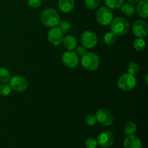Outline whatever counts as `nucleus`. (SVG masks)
<instances>
[{
	"mask_svg": "<svg viewBox=\"0 0 148 148\" xmlns=\"http://www.w3.org/2000/svg\"><path fill=\"white\" fill-rule=\"evenodd\" d=\"M111 30L116 36H124L130 30V23L124 17H115L111 22Z\"/></svg>",
	"mask_w": 148,
	"mask_h": 148,
	"instance_id": "obj_1",
	"label": "nucleus"
},
{
	"mask_svg": "<svg viewBox=\"0 0 148 148\" xmlns=\"http://www.w3.org/2000/svg\"><path fill=\"white\" fill-rule=\"evenodd\" d=\"M42 23L46 27H56L60 22V18L57 12L53 9L48 8L43 10L40 15Z\"/></svg>",
	"mask_w": 148,
	"mask_h": 148,
	"instance_id": "obj_2",
	"label": "nucleus"
},
{
	"mask_svg": "<svg viewBox=\"0 0 148 148\" xmlns=\"http://www.w3.org/2000/svg\"><path fill=\"white\" fill-rule=\"evenodd\" d=\"M99 62L100 59L98 55L92 52H88L82 56V65L87 70H96L99 66Z\"/></svg>",
	"mask_w": 148,
	"mask_h": 148,
	"instance_id": "obj_3",
	"label": "nucleus"
},
{
	"mask_svg": "<svg viewBox=\"0 0 148 148\" xmlns=\"http://www.w3.org/2000/svg\"><path fill=\"white\" fill-rule=\"evenodd\" d=\"M137 85V79L134 75L130 74H124L121 75L118 80V87L124 91H130L134 88Z\"/></svg>",
	"mask_w": 148,
	"mask_h": 148,
	"instance_id": "obj_4",
	"label": "nucleus"
},
{
	"mask_svg": "<svg viewBox=\"0 0 148 148\" xmlns=\"http://www.w3.org/2000/svg\"><path fill=\"white\" fill-rule=\"evenodd\" d=\"M114 19V15L109 8L102 7L97 11L96 20L102 25H107L110 24Z\"/></svg>",
	"mask_w": 148,
	"mask_h": 148,
	"instance_id": "obj_5",
	"label": "nucleus"
},
{
	"mask_svg": "<svg viewBox=\"0 0 148 148\" xmlns=\"http://www.w3.org/2000/svg\"><path fill=\"white\" fill-rule=\"evenodd\" d=\"M10 85L11 88L17 92H24L28 87L26 79L20 75H16L10 79Z\"/></svg>",
	"mask_w": 148,
	"mask_h": 148,
	"instance_id": "obj_6",
	"label": "nucleus"
},
{
	"mask_svg": "<svg viewBox=\"0 0 148 148\" xmlns=\"http://www.w3.org/2000/svg\"><path fill=\"white\" fill-rule=\"evenodd\" d=\"M81 42L85 48L91 49V48L95 47L98 42L96 34L90 30L83 32L81 36Z\"/></svg>",
	"mask_w": 148,
	"mask_h": 148,
	"instance_id": "obj_7",
	"label": "nucleus"
},
{
	"mask_svg": "<svg viewBox=\"0 0 148 148\" xmlns=\"http://www.w3.org/2000/svg\"><path fill=\"white\" fill-rule=\"evenodd\" d=\"M96 120L103 126H111L114 122V117L112 114L106 109H100L97 111Z\"/></svg>",
	"mask_w": 148,
	"mask_h": 148,
	"instance_id": "obj_8",
	"label": "nucleus"
},
{
	"mask_svg": "<svg viewBox=\"0 0 148 148\" xmlns=\"http://www.w3.org/2000/svg\"><path fill=\"white\" fill-rule=\"evenodd\" d=\"M114 142V136L109 131L103 132L98 135L97 143L101 147L107 148L111 147Z\"/></svg>",
	"mask_w": 148,
	"mask_h": 148,
	"instance_id": "obj_9",
	"label": "nucleus"
},
{
	"mask_svg": "<svg viewBox=\"0 0 148 148\" xmlns=\"http://www.w3.org/2000/svg\"><path fill=\"white\" fill-rule=\"evenodd\" d=\"M132 31L134 36L138 38H143L147 36L148 26L147 23L142 20H137L132 25Z\"/></svg>",
	"mask_w": 148,
	"mask_h": 148,
	"instance_id": "obj_10",
	"label": "nucleus"
},
{
	"mask_svg": "<svg viewBox=\"0 0 148 148\" xmlns=\"http://www.w3.org/2000/svg\"><path fill=\"white\" fill-rule=\"evenodd\" d=\"M64 38L63 33L59 27H52L48 33V39L51 43L54 46H58L62 42Z\"/></svg>",
	"mask_w": 148,
	"mask_h": 148,
	"instance_id": "obj_11",
	"label": "nucleus"
},
{
	"mask_svg": "<svg viewBox=\"0 0 148 148\" xmlns=\"http://www.w3.org/2000/svg\"><path fill=\"white\" fill-rule=\"evenodd\" d=\"M62 62L69 68H75L79 63L77 55L73 51H66L62 55Z\"/></svg>",
	"mask_w": 148,
	"mask_h": 148,
	"instance_id": "obj_12",
	"label": "nucleus"
},
{
	"mask_svg": "<svg viewBox=\"0 0 148 148\" xmlns=\"http://www.w3.org/2000/svg\"><path fill=\"white\" fill-rule=\"evenodd\" d=\"M124 148H142L140 139L134 135H128L124 142Z\"/></svg>",
	"mask_w": 148,
	"mask_h": 148,
	"instance_id": "obj_13",
	"label": "nucleus"
},
{
	"mask_svg": "<svg viewBox=\"0 0 148 148\" xmlns=\"http://www.w3.org/2000/svg\"><path fill=\"white\" fill-rule=\"evenodd\" d=\"M58 4L61 11L67 13L75 8V3L74 0H59Z\"/></svg>",
	"mask_w": 148,
	"mask_h": 148,
	"instance_id": "obj_14",
	"label": "nucleus"
},
{
	"mask_svg": "<svg viewBox=\"0 0 148 148\" xmlns=\"http://www.w3.org/2000/svg\"><path fill=\"white\" fill-rule=\"evenodd\" d=\"M148 0H142L137 7V14L143 18H147L148 14Z\"/></svg>",
	"mask_w": 148,
	"mask_h": 148,
	"instance_id": "obj_15",
	"label": "nucleus"
},
{
	"mask_svg": "<svg viewBox=\"0 0 148 148\" xmlns=\"http://www.w3.org/2000/svg\"><path fill=\"white\" fill-rule=\"evenodd\" d=\"M63 43L64 46L65 48L68 49V50H73L75 47L77 46V39L75 38V37H74L73 36H71V35H68L66 36L64 38H63Z\"/></svg>",
	"mask_w": 148,
	"mask_h": 148,
	"instance_id": "obj_16",
	"label": "nucleus"
},
{
	"mask_svg": "<svg viewBox=\"0 0 148 148\" xmlns=\"http://www.w3.org/2000/svg\"><path fill=\"white\" fill-rule=\"evenodd\" d=\"M121 12L124 14H125L126 16H128V17H131L133 16L135 13L136 9L134 7L133 4H132L131 3H125V4H123L121 6Z\"/></svg>",
	"mask_w": 148,
	"mask_h": 148,
	"instance_id": "obj_17",
	"label": "nucleus"
},
{
	"mask_svg": "<svg viewBox=\"0 0 148 148\" xmlns=\"http://www.w3.org/2000/svg\"><path fill=\"white\" fill-rule=\"evenodd\" d=\"M105 4L110 9H118L124 4V0H104Z\"/></svg>",
	"mask_w": 148,
	"mask_h": 148,
	"instance_id": "obj_18",
	"label": "nucleus"
},
{
	"mask_svg": "<svg viewBox=\"0 0 148 148\" xmlns=\"http://www.w3.org/2000/svg\"><path fill=\"white\" fill-rule=\"evenodd\" d=\"M137 131V125L134 122L127 123L124 128V132L127 135H133Z\"/></svg>",
	"mask_w": 148,
	"mask_h": 148,
	"instance_id": "obj_19",
	"label": "nucleus"
},
{
	"mask_svg": "<svg viewBox=\"0 0 148 148\" xmlns=\"http://www.w3.org/2000/svg\"><path fill=\"white\" fill-rule=\"evenodd\" d=\"M116 40V35L113 32H108L104 36V42L108 46L114 44Z\"/></svg>",
	"mask_w": 148,
	"mask_h": 148,
	"instance_id": "obj_20",
	"label": "nucleus"
},
{
	"mask_svg": "<svg viewBox=\"0 0 148 148\" xmlns=\"http://www.w3.org/2000/svg\"><path fill=\"white\" fill-rule=\"evenodd\" d=\"M10 79V72L4 67H0V82H7Z\"/></svg>",
	"mask_w": 148,
	"mask_h": 148,
	"instance_id": "obj_21",
	"label": "nucleus"
},
{
	"mask_svg": "<svg viewBox=\"0 0 148 148\" xmlns=\"http://www.w3.org/2000/svg\"><path fill=\"white\" fill-rule=\"evenodd\" d=\"M146 46L145 41L143 38H138L134 42V47L138 51H142L145 49Z\"/></svg>",
	"mask_w": 148,
	"mask_h": 148,
	"instance_id": "obj_22",
	"label": "nucleus"
},
{
	"mask_svg": "<svg viewBox=\"0 0 148 148\" xmlns=\"http://www.w3.org/2000/svg\"><path fill=\"white\" fill-rule=\"evenodd\" d=\"M11 87L9 84L4 82L0 85V95L3 96H7L11 93Z\"/></svg>",
	"mask_w": 148,
	"mask_h": 148,
	"instance_id": "obj_23",
	"label": "nucleus"
},
{
	"mask_svg": "<svg viewBox=\"0 0 148 148\" xmlns=\"http://www.w3.org/2000/svg\"><path fill=\"white\" fill-rule=\"evenodd\" d=\"M127 71L128 73L132 75H135L138 74L139 71H140V68L137 64L134 63V62H131L130 64L127 66Z\"/></svg>",
	"mask_w": 148,
	"mask_h": 148,
	"instance_id": "obj_24",
	"label": "nucleus"
},
{
	"mask_svg": "<svg viewBox=\"0 0 148 148\" xmlns=\"http://www.w3.org/2000/svg\"><path fill=\"white\" fill-rule=\"evenodd\" d=\"M59 28L60 29L62 33H67L70 31L72 28V25L70 23H69L66 21H62L59 23Z\"/></svg>",
	"mask_w": 148,
	"mask_h": 148,
	"instance_id": "obj_25",
	"label": "nucleus"
},
{
	"mask_svg": "<svg viewBox=\"0 0 148 148\" xmlns=\"http://www.w3.org/2000/svg\"><path fill=\"white\" fill-rule=\"evenodd\" d=\"M100 1L101 0H85V6L87 8L92 10L99 5Z\"/></svg>",
	"mask_w": 148,
	"mask_h": 148,
	"instance_id": "obj_26",
	"label": "nucleus"
},
{
	"mask_svg": "<svg viewBox=\"0 0 148 148\" xmlns=\"http://www.w3.org/2000/svg\"><path fill=\"white\" fill-rule=\"evenodd\" d=\"M96 117H95V115H93V114H89V115H88L85 120V124L88 126H94L96 124Z\"/></svg>",
	"mask_w": 148,
	"mask_h": 148,
	"instance_id": "obj_27",
	"label": "nucleus"
},
{
	"mask_svg": "<svg viewBox=\"0 0 148 148\" xmlns=\"http://www.w3.org/2000/svg\"><path fill=\"white\" fill-rule=\"evenodd\" d=\"M85 145L86 148H96L98 146V143L95 138L90 137L85 141Z\"/></svg>",
	"mask_w": 148,
	"mask_h": 148,
	"instance_id": "obj_28",
	"label": "nucleus"
},
{
	"mask_svg": "<svg viewBox=\"0 0 148 148\" xmlns=\"http://www.w3.org/2000/svg\"><path fill=\"white\" fill-rule=\"evenodd\" d=\"M28 4L33 8H37L41 4V0H28Z\"/></svg>",
	"mask_w": 148,
	"mask_h": 148,
	"instance_id": "obj_29",
	"label": "nucleus"
},
{
	"mask_svg": "<svg viewBox=\"0 0 148 148\" xmlns=\"http://www.w3.org/2000/svg\"><path fill=\"white\" fill-rule=\"evenodd\" d=\"M87 53L86 49H85L84 46H79V47L77 49V53L79 56H82Z\"/></svg>",
	"mask_w": 148,
	"mask_h": 148,
	"instance_id": "obj_30",
	"label": "nucleus"
},
{
	"mask_svg": "<svg viewBox=\"0 0 148 148\" xmlns=\"http://www.w3.org/2000/svg\"><path fill=\"white\" fill-rule=\"evenodd\" d=\"M128 1L130 3H132V4H137V3H139L142 0H128Z\"/></svg>",
	"mask_w": 148,
	"mask_h": 148,
	"instance_id": "obj_31",
	"label": "nucleus"
},
{
	"mask_svg": "<svg viewBox=\"0 0 148 148\" xmlns=\"http://www.w3.org/2000/svg\"><path fill=\"white\" fill-rule=\"evenodd\" d=\"M145 82H146V84H147V75H146L145 76Z\"/></svg>",
	"mask_w": 148,
	"mask_h": 148,
	"instance_id": "obj_32",
	"label": "nucleus"
},
{
	"mask_svg": "<svg viewBox=\"0 0 148 148\" xmlns=\"http://www.w3.org/2000/svg\"><path fill=\"white\" fill-rule=\"evenodd\" d=\"M45 1H48V0H45Z\"/></svg>",
	"mask_w": 148,
	"mask_h": 148,
	"instance_id": "obj_33",
	"label": "nucleus"
}]
</instances>
